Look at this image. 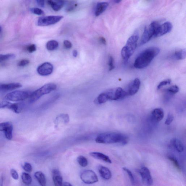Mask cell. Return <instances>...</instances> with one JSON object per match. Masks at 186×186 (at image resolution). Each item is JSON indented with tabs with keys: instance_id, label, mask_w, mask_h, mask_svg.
Listing matches in <instances>:
<instances>
[{
	"instance_id": "cell-1",
	"label": "cell",
	"mask_w": 186,
	"mask_h": 186,
	"mask_svg": "<svg viewBox=\"0 0 186 186\" xmlns=\"http://www.w3.org/2000/svg\"><path fill=\"white\" fill-rule=\"evenodd\" d=\"M160 52V49L156 47H149L145 49L136 59L134 66L139 69L147 67L156 56L159 54Z\"/></svg>"
},
{
	"instance_id": "cell-2",
	"label": "cell",
	"mask_w": 186,
	"mask_h": 186,
	"mask_svg": "<svg viewBox=\"0 0 186 186\" xmlns=\"http://www.w3.org/2000/svg\"><path fill=\"white\" fill-rule=\"evenodd\" d=\"M96 142L99 144H119L122 145L126 144L129 141V138L123 134L108 132L100 134L95 139Z\"/></svg>"
},
{
	"instance_id": "cell-3",
	"label": "cell",
	"mask_w": 186,
	"mask_h": 186,
	"mask_svg": "<svg viewBox=\"0 0 186 186\" xmlns=\"http://www.w3.org/2000/svg\"><path fill=\"white\" fill-rule=\"evenodd\" d=\"M139 38L137 34L131 36L128 39L127 43L122 49L121 54L124 62H126L134 53L137 46Z\"/></svg>"
},
{
	"instance_id": "cell-4",
	"label": "cell",
	"mask_w": 186,
	"mask_h": 186,
	"mask_svg": "<svg viewBox=\"0 0 186 186\" xmlns=\"http://www.w3.org/2000/svg\"><path fill=\"white\" fill-rule=\"evenodd\" d=\"M57 86L53 83L46 84L40 89L32 92L29 98L30 103H33L39 99L43 96L50 93L57 89Z\"/></svg>"
},
{
	"instance_id": "cell-5",
	"label": "cell",
	"mask_w": 186,
	"mask_h": 186,
	"mask_svg": "<svg viewBox=\"0 0 186 186\" xmlns=\"http://www.w3.org/2000/svg\"><path fill=\"white\" fill-rule=\"evenodd\" d=\"M160 24L157 22H153L146 27L142 36L140 45L147 43L152 38H154L156 30Z\"/></svg>"
},
{
	"instance_id": "cell-6",
	"label": "cell",
	"mask_w": 186,
	"mask_h": 186,
	"mask_svg": "<svg viewBox=\"0 0 186 186\" xmlns=\"http://www.w3.org/2000/svg\"><path fill=\"white\" fill-rule=\"evenodd\" d=\"M32 92L30 91L18 90L10 92L5 96V100L12 101H19L29 98Z\"/></svg>"
},
{
	"instance_id": "cell-7",
	"label": "cell",
	"mask_w": 186,
	"mask_h": 186,
	"mask_svg": "<svg viewBox=\"0 0 186 186\" xmlns=\"http://www.w3.org/2000/svg\"><path fill=\"white\" fill-rule=\"evenodd\" d=\"M109 100L118 101L125 98L127 97L125 90L121 87L114 88L105 91Z\"/></svg>"
},
{
	"instance_id": "cell-8",
	"label": "cell",
	"mask_w": 186,
	"mask_h": 186,
	"mask_svg": "<svg viewBox=\"0 0 186 186\" xmlns=\"http://www.w3.org/2000/svg\"><path fill=\"white\" fill-rule=\"evenodd\" d=\"M62 16H48L39 18L37 22L39 26H46L57 23L63 18Z\"/></svg>"
},
{
	"instance_id": "cell-9",
	"label": "cell",
	"mask_w": 186,
	"mask_h": 186,
	"mask_svg": "<svg viewBox=\"0 0 186 186\" xmlns=\"http://www.w3.org/2000/svg\"><path fill=\"white\" fill-rule=\"evenodd\" d=\"M80 177L84 183L89 184L97 183L99 180L97 175L91 170L84 171L81 173Z\"/></svg>"
},
{
	"instance_id": "cell-10",
	"label": "cell",
	"mask_w": 186,
	"mask_h": 186,
	"mask_svg": "<svg viewBox=\"0 0 186 186\" xmlns=\"http://www.w3.org/2000/svg\"><path fill=\"white\" fill-rule=\"evenodd\" d=\"M142 181L145 185L150 186L153 184V180L149 170L146 167L141 168L139 171Z\"/></svg>"
},
{
	"instance_id": "cell-11",
	"label": "cell",
	"mask_w": 186,
	"mask_h": 186,
	"mask_svg": "<svg viewBox=\"0 0 186 186\" xmlns=\"http://www.w3.org/2000/svg\"><path fill=\"white\" fill-rule=\"evenodd\" d=\"M173 26L170 22H167L161 25H159L156 30L154 38L161 37L171 32Z\"/></svg>"
},
{
	"instance_id": "cell-12",
	"label": "cell",
	"mask_w": 186,
	"mask_h": 186,
	"mask_svg": "<svg viewBox=\"0 0 186 186\" xmlns=\"http://www.w3.org/2000/svg\"><path fill=\"white\" fill-rule=\"evenodd\" d=\"M141 82L138 78H136L131 82L128 85L127 89L125 90L127 96H131L135 94L139 91Z\"/></svg>"
},
{
	"instance_id": "cell-13",
	"label": "cell",
	"mask_w": 186,
	"mask_h": 186,
	"mask_svg": "<svg viewBox=\"0 0 186 186\" xmlns=\"http://www.w3.org/2000/svg\"><path fill=\"white\" fill-rule=\"evenodd\" d=\"M53 69V66L51 63L45 62L38 67L37 71L40 75L46 76L51 74Z\"/></svg>"
},
{
	"instance_id": "cell-14",
	"label": "cell",
	"mask_w": 186,
	"mask_h": 186,
	"mask_svg": "<svg viewBox=\"0 0 186 186\" xmlns=\"http://www.w3.org/2000/svg\"><path fill=\"white\" fill-rule=\"evenodd\" d=\"M22 87L21 84L18 83L0 84V93L13 91Z\"/></svg>"
},
{
	"instance_id": "cell-15",
	"label": "cell",
	"mask_w": 186,
	"mask_h": 186,
	"mask_svg": "<svg viewBox=\"0 0 186 186\" xmlns=\"http://www.w3.org/2000/svg\"><path fill=\"white\" fill-rule=\"evenodd\" d=\"M164 112L163 110L160 108H157L152 112L151 118L152 121L155 122H159L163 119Z\"/></svg>"
},
{
	"instance_id": "cell-16",
	"label": "cell",
	"mask_w": 186,
	"mask_h": 186,
	"mask_svg": "<svg viewBox=\"0 0 186 186\" xmlns=\"http://www.w3.org/2000/svg\"><path fill=\"white\" fill-rule=\"evenodd\" d=\"M53 179L55 186H62L63 177L61 172L58 170L54 169L53 171Z\"/></svg>"
},
{
	"instance_id": "cell-17",
	"label": "cell",
	"mask_w": 186,
	"mask_h": 186,
	"mask_svg": "<svg viewBox=\"0 0 186 186\" xmlns=\"http://www.w3.org/2000/svg\"><path fill=\"white\" fill-rule=\"evenodd\" d=\"M47 2L53 10L56 11L61 10L65 4V1L64 0H57L55 1L53 0H48Z\"/></svg>"
},
{
	"instance_id": "cell-18",
	"label": "cell",
	"mask_w": 186,
	"mask_h": 186,
	"mask_svg": "<svg viewBox=\"0 0 186 186\" xmlns=\"http://www.w3.org/2000/svg\"><path fill=\"white\" fill-rule=\"evenodd\" d=\"M109 4L106 2H101L97 4L95 7V14L96 17H98L105 12L109 6Z\"/></svg>"
},
{
	"instance_id": "cell-19",
	"label": "cell",
	"mask_w": 186,
	"mask_h": 186,
	"mask_svg": "<svg viewBox=\"0 0 186 186\" xmlns=\"http://www.w3.org/2000/svg\"><path fill=\"white\" fill-rule=\"evenodd\" d=\"M171 144L172 146L176 151L179 153L183 152L184 150V147L182 142L180 140L177 138H173L171 141Z\"/></svg>"
},
{
	"instance_id": "cell-20",
	"label": "cell",
	"mask_w": 186,
	"mask_h": 186,
	"mask_svg": "<svg viewBox=\"0 0 186 186\" xmlns=\"http://www.w3.org/2000/svg\"><path fill=\"white\" fill-rule=\"evenodd\" d=\"M99 172L101 177L105 180H109L112 177L111 172L108 168L100 166L98 168Z\"/></svg>"
},
{
	"instance_id": "cell-21",
	"label": "cell",
	"mask_w": 186,
	"mask_h": 186,
	"mask_svg": "<svg viewBox=\"0 0 186 186\" xmlns=\"http://www.w3.org/2000/svg\"><path fill=\"white\" fill-rule=\"evenodd\" d=\"M90 155L94 158L101 160L108 163H112L111 160L108 156L99 152H92L89 153Z\"/></svg>"
},
{
	"instance_id": "cell-22",
	"label": "cell",
	"mask_w": 186,
	"mask_h": 186,
	"mask_svg": "<svg viewBox=\"0 0 186 186\" xmlns=\"http://www.w3.org/2000/svg\"><path fill=\"white\" fill-rule=\"evenodd\" d=\"M35 177L36 179L41 186H45L46 184V177L45 175L41 172L38 171L35 173Z\"/></svg>"
},
{
	"instance_id": "cell-23",
	"label": "cell",
	"mask_w": 186,
	"mask_h": 186,
	"mask_svg": "<svg viewBox=\"0 0 186 186\" xmlns=\"http://www.w3.org/2000/svg\"><path fill=\"white\" fill-rule=\"evenodd\" d=\"M23 107V104L22 103H11L9 109H10L14 113H19L22 109Z\"/></svg>"
},
{
	"instance_id": "cell-24",
	"label": "cell",
	"mask_w": 186,
	"mask_h": 186,
	"mask_svg": "<svg viewBox=\"0 0 186 186\" xmlns=\"http://www.w3.org/2000/svg\"><path fill=\"white\" fill-rule=\"evenodd\" d=\"M109 100L107 94L105 92L98 96L96 100V101L98 104H101L106 102Z\"/></svg>"
},
{
	"instance_id": "cell-25",
	"label": "cell",
	"mask_w": 186,
	"mask_h": 186,
	"mask_svg": "<svg viewBox=\"0 0 186 186\" xmlns=\"http://www.w3.org/2000/svg\"><path fill=\"white\" fill-rule=\"evenodd\" d=\"M186 49H183L175 52L174 57L177 60H183L186 58Z\"/></svg>"
},
{
	"instance_id": "cell-26",
	"label": "cell",
	"mask_w": 186,
	"mask_h": 186,
	"mask_svg": "<svg viewBox=\"0 0 186 186\" xmlns=\"http://www.w3.org/2000/svg\"><path fill=\"white\" fill-rule=\"evenodd\" d=\"M59 43L54 40L48 42L46 44V48L48 50L53 51L58 47Z\"/></svg>"
},
{
	"instance_id": "cell-27",
	"label": "cell",
	"mask_w": 186,
	"mask_h": 186,
	"mask_svg": "<svg viewBox=\"0 0 186 186\" xmlns=\"http://www.w3.org/2000/svg\"><path fill=\"white\" fill-rule=\"evenodd\" d=\"M22 179L23 182L26 185H29L31 184L32 180V178L29 174L24 172L22 174Z\"/></svg>"
},
{
	"instance_id": "cell-28",
	"label": "cell",
	"mask_w": 186,
	"mask_h": 186,
	"mask_svg": "<svg viewBox=\"0 0 186 186\" xmlns=\"http://www.w3.org/2000/svg\"><path fill=\"white\" fill-rule=\"evenodd\" d=\"M15 57V55L13 53L1 54L0 55V63L10 60L13 59H14Z\"/></svg>"
},
{
	"instance_id": "cell-29",
	"label": "cell",
	"mask_w": 186,
	"mask_h": 186,
	"mask_svg": "<svg viewBox=\"0 0 186 186\" xmlns=\"http://www.w3.org/2000/svg\"><path fill=\"white\" fill-rule=\"evenodd\" d=\"M77 161L79 164L83 167H87L88 164V160L85 157L82 156L78 157Z\"/></svg>"
},
{
	"instance_id": "cell-30",
	"label": "cell",
	"mask_w": 186,
	"mask_h": 186,
	"mask_svg": "<svg viewBox=\"0 0 186 186\" xmlns=\"http://www.w3.org/2000/svg\"><path fill=\"white\" fill-rule=\"evenodd\" d=\"M168 158L170 161H171L172 163L174 165L176 168L178 170L181 171V167L177 159L174 156H169L168 157Z\"/></svg>"
},
{
	"instance_id": "cell-31",
	"label": "cell",
	"mask_w": 186,
	"mask_h": 186,
	"mask_svg": "<svg viewBox=\"0 0 186 186\" xmlns=\"http://www.w3.org/2000/svg\"><path fill=\"white\" fill-rule=\"evenodd\" d=\"M13 125L10 127L6 130L4 132L6 138L10 140L13 138Z\"/></svg>"
},
{
	"instance_id": "cell-32",
	"label": "cell",
	"mask_w": 186,
	"mask_h": 186,
	"mask_svg": "<svg viewBox=\"0 0 186 186\" xmlns=\"http://www.w3.org/2000/svg\"><path fill=\"white\" fill-rule=\"evenodd\" d=\"M165 91L174 95L178 93L179 91V88L178 87V86L175 85L172 86L168 88L165 90Z\"/></svg>"
},
{
	"instance_id": "cell-33",
	"label": "cell",
	"mask_w": 186,
	"mask_h": 186,
	"mask_svg": "<svg viewBox=\"0 0 186 186\" xmlns=\"http://www.w3.org/2000/svg\"><path fill=\"white\" fill-rule=\"evenodd\" d=\"M77 4L75 1H71L68 3L66 7V10L68 12H71L73 10L77 7Z\"/></svg>"
},
{
	"instance_id": "cell-34",
	"label": "cell",
	"mask_w": 186,
	"mask_h": 186,
	"mask_svg": "<svg viewBox=\"0 0 186 186\" xmlns=\"http://www.w3.org/2000/svg\"><path fill=\"white\" fill-rule=\"evenodd\" d=\"M12 125H13L10 122L0 123V131L5 132Z\"/></svg>"
},
{
	"instance_id": "cell-35",
	"label": "cell",
	"mask_w": 186,
	"mask_h": 186,
	"mask_svg": "<svg viewBox=\"0 0 186 186\" xmlns=\"http://www.w3.org/2000/svg\"><path fill=\"white\" fill-rule=\"evenodd\" d=\"M123 169L124 171L126 172L127 175H129V179L130 180L132 184H134L135 181V178L133 176V173H132L131 171L126 167L123 168Z\"/></svg>"
},
{
	"instance_id": "cell-36",
	"label": "cell",
	"mask_w": 186,
	"mask_h": 186,
	"mask_svg": "<svg viewBox=\"0 0 186 186\" xmlns=\"http://www.w3.org/2000/svg\"><path fill=\"white\" fill-rule=\"evenodd\" d=\"M32 13L37 15H43L44 14V12L42 10L38 8H32L30 10Z\"/></svg>"
},
{
	"instance_id": "cell-37",
	"label": "cell",
	"mask_w": 186,
	"mask_h": 186,
	"mask_svg": "<svg viewBox=\"0 0 186 186\" xmlns=\"http://www.w3.org/2000/svg\"><path fill=\"white\" fill-rule=\"evenodd\" d=\"M174 120V117L172 114L169 113L168 114L166 120H165V125H169Z\"/></svg>"
},
{
	"instance_id": "cell-38",
	"label": "cell",
	"mask_w": 186,
	"mask_h": 186,
	"mask_svg": "<svg viewBox=\"0 0 186 186\" xmlns=\"http://www.w3.org/2000/svg\"><path fill=\"white\" fill-rule=\"evenodd\" d=\"M11 103L9 101H0V109H9Z\"/></svg>"
},
{
	"instance_id": "cell-39",
	"label": "cell",
	"mask_w": 186,
	"mask_h": 186,
	"mask_svg": "<svg viewBox=\"0 0 186 186\" xmlns=\"http://www.w3.org/2000/svg\"><path fill=\"white\" fill-rule=\"evenodd\" d=\"M109 71H111L114 69L115 65H114V59L112 56H110L109 60Z\"/></svg>"
},
{
	"instance_id": "cell-40",
	"label": "cell",
	"mask_w": 186,
	"mask_h": 186,
	"mask_svg": "<svg viewBox=\"0 0 186 186\" xmlns=\"http://www.w3.org/2000/svg\"><path fill=\"white\" fill-rule=\"evenodd\" d=\"M26 50L29 53H33L37 50V47L34 44H32L27 46L26 47Z\"/></svg>"
},
{
	"instance_id": "cell-41",
	"label": "cell",
	"mask_w": 186,
	"mask_h": 186,
	"mask_svg": "<svg viewBox=\"0 0 186 186\" xmlns=\"http://www.w3.org/2000/svg\"><path fill=\"white\" fill-rule=\"evenodd\" d=\"M171 80L169 79L165 80V81L161 82L157 86V89H160L161 88L164 86L169 85V84H171Z\"/></svg>"
},
{
	"instance_id": "cell-42",
	"label": "cell",
	"mask_w": 186,
	"mask_h": 186,
	"mask_svg": "<svg viewBox=\"0 0 186 186\" xmlns=\"http://www.w3.org/2000/svg\"><path fill=\"white\" fill-rule=\"evenodd\" d=\"M23 168L25 171L28 172H31L33 170V168L31 164L27 162H25L23 166Z\"/></svg>"
},
{
	"instance_id": "cell-43",
	"label": "cell",
	"mask_w": 186,
	"mask_h": 186,
	"mask_svg": "<svg viewBox=\"0 0 186 186\" xmlns=\"http://www.w3.org/2000/svg\"><path fill=\"white\" fill-rule=\"evenodd\" d=\"M30 61L29 60L26 59H23L20 61L18 63V65L19 67H23L28 65Z\"/></svg>"
},
{
	"instance_id": "cell-44",
	"label": "cell",
	"mask_w": 186,
	"mask_h": 186,
	"mask_svg": "<svg viewBox=\"0 0 186 186\" xmlns=\"http://www.w3.org/2000/svg\"><path fill=\"white\" fill-rule=\"evenodd\" d=\"M12 177L14 179L17 180L19 179V175L17 171L15 169H12L10 171Z\"/></svg>"
},
{
	"instance_id": "cell-45",
	"label": "cell",
	"mask_w": 186,
	"mask_h": 186,
	"mask_svg": "<svg viewBox=\"0 0 186 186\" xmlns=\"http://www.w3.org/2000/svg\"><path fill=\"white\" fill-rule=\"evenodd\" d=\"M64 47L66 49H71L72 47V44L68 40H65L63 42Z\"/></svg>"
},
{
	"instance_id": "cell-46",
	"label": "cell",
	"mask_w": 186,
	"mask_h": 186,
	"mask_svg": "<svg viewBox=\"0 0 186 186\" xmlns=\"http://www.w3.org/2000/svg\"><path fill=\"white\" fill-rule=\"evenodd\" d=\"M36 1L39 7H43L45 6V0H36Z\"/></svg>"
},
{
	"instance_id": "cell-47",
	"label": "cell",
	"mask_w": 186,
	"mask_h": 186,
	"mask_svg": "<svg viewBox=\"0 0 186 186\" xmlns=\"http://www.w3.org/2000/svg\"><path fill=\"white\" fill-rule=\"evenodd\" d=\"M99 41L100 43L103 44L104 45H106L107 42L105 39L103 37H101L99 38Z\"/></svg>"
},
{
	"instance_id": "cell-48",
	"label": "cell",
	"mask_w": 186,
	"mask_h": 186,
	"mask_svg": "<svg viewBox=\"0 0 186 186\" xmlns=\"http://www.w3.org/2000/svg\"><path fill=\"white\" fill-rule=\"evenodd\" d=\"M77 51L76 50H74L73 51V55L74 57H77Z\"/></svg>"
},
{
	"instance_id": "cell-49",
	"label": "cell",
	"mask_w": 186,
	"mask_h": 186,
	"mask_svg": "<svg viewBox=\"0 0 186 186\" xmlns=\"http://www.w3.org/2000/svg\"><path fill=\"white\" fill-rule=\"evenodd\" d=\"M62 186H71L72 185L69 183L65 182L63 183Z\"/></svg>"
},
{
	"instance_id": "cell-50",
	"label": "cell",
	"mask_w": 186,
	"mask_h": 186,
	"mask_svg": "<svg viewBox=\"0 0 186 186\" xmlns=\"http://www.w3.org/2000/svg\"><path fill=\"white\" fill-rule=\"evenodd\" d=\"M114 2L115 3H119L122 1V0H113Z\"/></svg>"
},
{
	"instance_id": "cell-51",
	"label": "cell",
	"mask_w": 186,
	"mask_h": 186,
	"mask_svg": "<svg viewBox=\"0 0 186 186\" xmlns=\"http://www.w3.org/2000/svg\"><path fill=\"white\" fill-rule=\"evenodd\" d=\"M2 28L1 27V26H0V33H1V32L2 31Z\"/></svg>"
}]
</instances>
